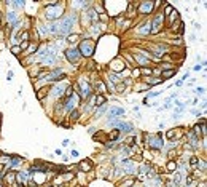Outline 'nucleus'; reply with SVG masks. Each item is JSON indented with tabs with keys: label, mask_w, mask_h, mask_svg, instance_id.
I'll list each match as a JSON object with an SVG mask.
<instances>
[{
	"label": "nucleus",
	"mask_w": 207,
	"mask_h": 187,
	"mask_svg": "<svg viewBox=\"0 0 207 187\" xmlns=\"http://www.w3.org/2000/svg\"><path fill=\"white\" fill-rule=\"evenodd\" d=\"M118 136H120V130H113V131L110 133V136H108V138H110V141H116Z\"/></svg>",
	"instance_id": "aec40b11"
},
{
	"label": "nucleus",
	"mask_w": 207,
	"mask_h": 187,
	"mask_svg": "<svg viewBox=\"0 0 207 187\" xmlns=\"http://www.w3.org/2000/svg\"><path fill=\"white\" fill-rule=\"evenodd\" d=\"M167 171H177V163L175 162H167Z\"/></svg>",
	"instance_id": "6ab92c4d"
},
{
	"label": "nucleus",
	"mask_w": 207,
	"mask_h": 187,
	"mask_svg": "<svg viewBox=\"0 0 207 187\" xmlns=\"http://www.w3.org/2000/svg\"><path fill=\"white\" fill-rule=\"evenodd\" d=\"M6 79H8V80H11V79H13V72H11V70H10V72L6 74Z\"/></svg>",
	"instance_id": "c9c22d12"
},
{
	"label": "nucleus",
	"mask_w": 207,
	"mask_h": 187,
	"mask_svg": "<svg viewBox=\"0 0 207 187\" xmlns=\"http://www.w3.org/2000/svg\"><path fill=\"white\" fill-rule=\"evenodd\" d=\"M80 86H81V90H80V91H81V96H83V98H88V96H89V93H91L89 83L81 80V82H80Z\"/></svg>",
	"instance_id": "1a4fd4ad"
},
{
	"label": "nucleus",
	"mask_w": 207,
	"mask_h": 187,
	"mask_svg": "<svg viewBox=\"0 0 207 187\" xmlns=\"http://www.w3.org/2000/svg\"><path fill=\"white\" fill-rule=\"evenodd\" d=\"M19 48H21V51H22V50H27V48H29V40H26V42H22Z\"/></svg>",
	"instance_id": "393cba45"
},
{
	"label": "nucleus",
	"mask_w": 207,
	"mask_h": 187,
	"mask_svg": "<svg viewBox=\"0 0 207 187\" xmlns=\"http://www.w3.org/2000/svg\"><path fill=\"white\" fill-rule=\"evenodd\" d=\"M78 115H80V112H78V110H73V112H72V115H70V118H72V120H77Z\"/></svg>",
	"instance_id": "cd10ccee"
},
{
	"label": "nucleus",
	"mask_w": 207,
	"mask_h": 187,
	"mask_svg": "<svg viewBox=\"0 0 207 187\" xmlns=\"http://www.w3.org/2000/svg\"><path fill=\"white\" fill-rule=\"evenodd\" d=\"M140 72H144V74H148V75H150V74H151V69H150V67H144V69H142Z\"/></svg>",
	"instance_id": "7c9ffc66"
},
{
	"label": "nucleus",
	"mask_w": 207,
	"mask_h": 187,
	"mask_svg": "<svg viewBox=\"0 0 207 187\" xmlns=\"http://www.w3.org/2000/svg\"><path fill=\"white\" fill-rule=\"evenodd\" d=\"M166 136H167L169 139H172V138L175 136V131H174V130H169V131H167V134H166Z\"/></svg>",
	"instance_id": "c756f323"
},
{
	"label": "nucleus",
	"mask_w": 207,
	"mask_h": 187,
	"mask_svg": "<svg viewBox=\"0 0 207 187\" xmlns=\"http://www.w3.org/2000/svg\"><path fill=\"white\" fill-rule=\"evenodd\" d=\"M99 18L102 19V21H107V19H108V16H107V15H104V13H102V15H100Z\"/></svg>",
	"instance_id": "f704fd0d"
},
{
	"label": "nucleus",
	"mask_w": 207,
	"mask_h": 187,
	"mask_svg": "<svg viewBox=\"0 0 207 187\" xmlns=\"http://www.w3.org/2000/svg\"><path fill=\"white\" fill-rule=\"evenodd\" d=\"M123 166H124V171H128V173H134V171H135L134 163H132L131 160H124V162H123Z\"/></svg>",
	"instance_id": "9b49d317"
},
{
	"label": "nucleus",
	"mask_w": 207,
	"mask_h": 187,
	"mask_svg": "<svg viewBox=\"0 0 207 187\" xmlns=\"http://www.w3.org/2000/svg\"><path fill=\"white\" fill-rule=\"evenodd\" d=\"M94 104H96V106H104L105 104V96L104 94H96V96H94Z\"/></svg>",
	"instance_id": "ddd939ff"
},
{
	"label": "nucleus",
	"mask_w": 207,
	"mask_h": 187,
	"mask_svg": "<svg viewBox=\"0 0 207 187\" xmlns=\"http://www.w3.org/2000/svg\"><path fill=\"white\" fill-rule=\"evenodd\" d=\"M105 110H107V107H105V106L99 107V109H97V110H96V115H97V117H99V115H100V114H104Z\"/></svg>",
	"instance_id": "b1692460"
},
{
	"label": "nucleus",
	"mask_w": 207,
	"mask_h": 187,
	"mask_svg": "<svg viewBox=\"0 0 207 187\" xmlns=\"http://www.w3.org/2000/svg\"><path fill=\"white\" fill-rule=\"evenodd\" d=\"M132 75H134V77H135V75H140V69H135V70H134V74H132Z\"/></svg>",
	"instance_id": "e433bc0d"
},
{
	"label": "nucleus",
	"mask_w": 207,
	"mask_h": 187,
	"mask_svg": "<svg viewBox=\"0 0 207 187\" xmlns=\"http://www.w3.org/2000/svg\"><path fill=\"white\" fill-rule=\"evenodd\" d=\"M150 22H144V24H142V27L140 29H139V32L142 34V35H147V34H150Z\"/></svg>",
	"instance_id": "2eb2a0df"
},
{
	"label": "nucleus",
	"mask_w": 207,
	"mask_h": 187,
	"mask_svg": "<svg viewBox=\"0 0 207 187\" xmlns=\"http://www.w3.org/2000/svg\"><path fill=\"white\" fill-rule=\"evenodd\" d=\"M48 90H49V88H42V90H40L38 91V93H37V99H43V98H45L46 96V93H48Z\"/></svg>",
	"instance_id": "f3484780"
},
{
	"label": "nucleus",
	"mask_w": 207,
	"mask_h": 187,
	"mask_svg": "<svg viewBox=\"0 0 207 187\" xmlns=\"http://www.w3.org/2000/svg\"><path fill=\"white\" fill-rule=\"evenodd\" d=\"M72 157H78V152L77 150H72Z\"/></svg>",
	"instance_id": "ea45409f"
},
{
	"label": "nucleus",
	"mask_w": 207,
	"mask_h": 187,
	"mask_svg": "<svg viewBox=\"0 0 207 187\" xmlns=\"http://www.w3.org/2000/svg\"><path fill=\"white\" fill-rule=\"evenodd\" d=\"M124 115V110L121 107H112L108 110V118H116V117H121Z\"/></svg>",
	"instance_id": "6e6552de"
},
{
	"label": "nucleus",
	"mask_w": 207,
	"mask_h": 187,
	"mask_svg": "<svg viewBox=\"0 0 207 187\" xmlns=\"http://www.w3.org/2000/svg\"><path fill=\"white\" fill-rule=\"evenodd\" d=\"M94 48H96V43L93 42V40H83V42L80 43V48H78V51H80V54H83V56L89 58L93 56L94 53Z\"/></svg>",
	"instance_id": "f257e3e1"
},
{
	"label": "nucleus",
	"mask_w": 207,
	"mask_h": 187,
	"mask_svg": "<svg viewBox=\"0 0 207 187\" xmlns=\"http://www.w3.org/2000/svg\"><path fill=\"white\" fill-rule=\"evenodd\" d=\"M62 93H64V86H62V85H56V86H54L53 94H54V96H61Z\"/></svg>",
	"instance_id": "dca6fc26"
},
{
	"label": "nucleus",
	"mask_w": 207,
	"mask_h": 187,
	"mask_svg": "<svg viewBox=\"0 0 207 187\" xmlns=\"http://www.w3.org/2000/svg\"><path fill=\"white\" fill-rule=\"evenodd\" d=\"M15 178H16V173H10V174H6V178H5V181L8 182V184H11L13 181H15Z\"/></svg>",
	"instance_id": "412c9836"
},
{
	"label": "nucleus",
	"mask_w": 207,
	"mask_h": 187,
	"mask_svg": "<svg viewBox=\"0 0 207 187\" xmlns=\"http://www.w3.org/2000/svg\"><path fill=\"white\" fill-rule=\"evenodd\" d=\"M153 2H144L140 3V6H139V13L140 15H148V13H151V10H153Z\"/></svg>",
	"instance_id": "0eeeda50"
},
{
	"label": "nucleus",
	"mask_w": 207,
	"mask_h": 187,
	"mask_svg": "<svg viewBox=\"0 0 207 187\" xmlns=\"http://www.w3.org/2000/svg\"><path fill=\"white\" fill-rule=\"evenodd\" d=\"M162 15H158L153 21V27H150V34H158L161 30V26H162Z\"/></svg>",
	"instance_id": "423d86ee"
},
{
	"label": "nucleus",
	"mask_w": 207,
	"mask_h": 187,
	"mask_svg": "<svg viewBox=\"0 0 207 187\" xmlns=\"http://www.w3.org/2000/svg\"><path fill=\"white\" fill-rule=\"evenodd\" d=\"M174 74H175V69H169V70H164L162 75H164V79H169V77H172Z\"/></svg>",
	"instance_id": "4be33fe9"
},
{
	"label": "nucleus",
	"mask_w": 207,
	"mask_h": 187,
	"mask_svg": "<svg viewBox=\"0 0 207 187\" xmlns=\"http://www.w3.org/2000/svg\"><path fill=\"white\" fill-rule=\"evenodd\" d=\"M16 178H18V182H19V186L21 187H24L26 186V181H27V174L26 173H18V174H16Z\"/></svg>",
	"instance_id": "4468645a"
},
{
	"label": "nucleus",
	"mask_w": 207,
	"mask_h": 187,
	"mask_svg": "<svg viewBox=\"0 0 207 187\" xmlns=\"http://www.w3.org/2000/svg\"><path fill=\"white\" fill-rule=\"evenodd\" d=\"M137 178H139V181H145V174H144V173H140Z\"/></svg>",
	"instance_id": "72a5a7b5"
},
{
	"label": "nucleus",
	"mask_w": 207,
	"mask_h": 187,
	"mask_svg": "<svg viewBox=\"0 0 207 187\" xmlns=\"http://www.w3.org/2000/svg\"><path fill=\"white\" fill-rule=\"evenodd\" d=\"M11 53H13V54H16V56H18V54L21 53V48H19V46H13V48H11Z\"/></svg>",
	"instance_id": "a878e982"
},
{
	"label": "nucleus",
	"mask_w": 207,
	"mask_h": 187,
	"mask_svg": "<svg viewBox=\"0 0 207 187\" xmlns=\"http://www.w3.org/2000/svg\"><path fill=\"white\" fill-rule=\"evenodd\" d=\"M171 13H172V6H171V5H166V13H164V15L169 16Z\"/></svg>",
	"instance_id": "c85d7f7f"
},
{
	"label": "nucleus",
	"mask_w": 207,
	"mask_h": 187,
	"mask_svg": "<svg viewBox=\"0 0 207 187\" xmlns=\"http://www.w3.org/2000/svg\"><path fill=\"white\" fill-rule=\"evenodd\" d=\"M124 88H126V86H124V85H118L116 91H120V93H123V91H124Z\"/></svg>",
	"instance_id": "473e14b6"
},
{
	"label": "nucleus",
	"mask_w": 207,
	"mask_h": 187,
	"mask_svg": "<svg viewBox=\"0 0 207 187\" xmlns=\"http://www.w3.org/2000/svg\"><path fill=\"white\" fill-rule=\"evenodd\" d=\"M196 93H198V94H202V93H204V88H198V90H196Z\"/></svg>",
	"instance_id": "4c0bfd02"
},
{
	"label": "nucleus",
	"mask_w": 207,
	"mask_h": 187,
	"mask_svg": "<svg viewBox=\"0 0 207 187\" xmlns=\"http://www.w3.org/2000/svg\"><path fill=\"white\" fill-rule=\"evenodd\" d=\"M22 42H26V40H29V32H24V34H22Z\"/></svg>",
	"instance_id": "2f4dec72"
},
{
	"label": "nucleus",
	"mask_w": 207,
	"mask_h": 187,
	"mask_svg": "<svg viewBox=\"0 0 207 187\" xmlns=\"http://www.w3.org/2000/svg\"><path fill=\"white\" fill-rule=\"evenodd\" d=\"M198 163H199L198 157H191V158H190V165H193V166H194V165H198Z\"/></svg>",
	"instance_id": "bb28decb"
},
{
	"label": "nucleus",
	"mask_w": 207,
	"mask_h": 187,
	"mask_svg": "<svg viewBox=\"0 0 207 187\" xmlns=\"http://www.w3.org/2000/svg\"><path fill=\"white\" fill-rule=\"evenodd\" d=\"M78 166H80L81 171H89L91 169V162L89 160H81L80 163H78Z\"/></svg>",
	"instance_id": "f8f14e48"
},
{
	"label": "nucleus",
	"mask_w": 207,
	"mask_h": 187,
	"mask_svg": "<svg viewBox=\"0 0 207 187\" xmlns=\"http://www.w3.org/2000/svg\"><path fill=\"white\" fill-rule=\"evenodd\" d=\"M135 61H137L140 66H147V64H150V59L148 58H145V56H142V54H135Z\"/></svg>",
	"instance_id": "9d476101"
},
{
	"label": "nucleus",
	"mask_w": 207,
	"mask_h": 187,
	"mask_svg": "<svg viewBox=\"0 0 207 187\" xmlns=\"http://www.w3.org/2000/svg\"><path fill=\"white\" fill-rule=\"evenodd\" d=\"M73 21H75V16H67V18L59 24V26H61V27H59V32H61V34H67L70 29H72Z\"/></svg>",
	"instance_id": "20e7f679"
},
{
	"label": "nucleus",
	"mask_w": 207,
	"mask_h": 187,
	"mask_svg": "<svg viewBox=\"0 0 207 187\" xmlns=\"http://www.w3.org/2000/svg\"><path fill=\"white\" fill-rule=\"evenodd\" d=\"M145 138H147V136H145ZM161 139H162V134L161 133L156 134V138H150V136H148V138H147V144L150 146L151 149H155V150H156V149H161L162 147V141H161Z\"/></svg>",
	"instance_id": "7ed1b4c3"
},
{
	"label": "nucleus",
	"mask_w": 207,
	"mask_h": 187,
	"mask_svg": "<svg viewBox=\"0 0 207 187\" xmlns=\"http://www.w3.org/2000/svg\"><path fill=\"white\" fill-rule=\"evenodd\" d=\"M61 15H62V8H61L57 3H49V5L46 6V13H45L46 19H56V18H59Z\"/></svg>",
	"instance_id": "f03ea898"
},
{
	"label": "nucleus",
	"mask_w": 207,
	"mask_h": 187,
	"mask_svg": "<svg viewBox=\"0 0 207 187\" xmlns=\"http://www.w3.org/2000/svg\"><path fill=\"white\" fill-rule=\"evenodd\" d=\"M66 56H67V59L70 61V63H78V59H80V51H78L77 48H70V50H67L66 51Z\"/></svg>",
	"instance_id": "39448f33"
},
{
	"label": "nucleus",
	"mask_w": 207,
	"mask_h": 187,
	"mask_svg": "<svg viewBox=\"0 0 207 187\" xmlns=\"http://www.w3.org/2000/svg\"><path fill=\"white\" fill-rule=\"evenodd\" d=\"M132 184H134V181H126V184H124V186L129 187V186H132Z\"/></svg>",
	"instance_id": "58836bf2"
},
{
	"label": "nucleus",
	"mask_w": 207,
	"mask_h": 187,
	"mask_svg": "<svg viewBox=\"0 0 207 187\" xmlns=\"http://www.w3.org/2000/svg\"><path fill=\"white\" fill-rule=\"evenodd\" d=\"M77 40H78V35H77V34H70V35L67 37V42H69V43H75Z\"/></svg>",
	"instance_id": "5701e85b"
},
{
	"label": "nucleus",
	"mask_w": 207,
	"mask_h": 187,
	"mask_svg": "<svg viewBox=\"0 0 207 187\" xmlns=\"http://www.w3.org/2000/svg\"><path fill=\"white\" fill-rule=\"evenodd\" d=\"M96 88H99V90H97V91H99V93H104V91H107V90H105V83H104L102 80H97V83H96Z\"/></svg>",
	"instance_id": "a211bd4d"
}]
</instances>
